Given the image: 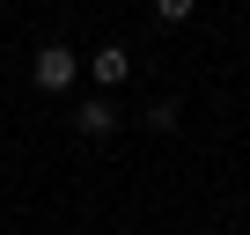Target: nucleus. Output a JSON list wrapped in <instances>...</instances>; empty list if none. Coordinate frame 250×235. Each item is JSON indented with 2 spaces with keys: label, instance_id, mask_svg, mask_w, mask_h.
I'll use <instances>...</instances> for the list:
<instances>
[{
  "label": "nucleus",
  "instance_id": "nucleus-2",
  "mask_svg": "<svg viewBox=\"0 0 250 235\" xmlns=\"http://www.w3.org/2000/svg\"><path fill=\"white\" fill-rule=\"evenodd\" d=\"M88 74H96V88H125V74H133L125 44H103V52H88Z\"/></svg>",
  "mask_w": 250,
  "mask_h": 235
},
{
  "label": "nucleus",
  "instance_id": "nucleus-1",
  "mask_svg": "<svg viewBox=\"0 0 250 235\" xmlns=\"http://www.w3.org/2000/svg\"><path fill=\"white\" fill-rule=\"evenodd\" d=\"M74 74H81V59H74L66 44H37V59H30V81H37L44 96H66V88H74Z\"/></svg>",
  "mask_w": 250,
  "mask_h": 235
},
{
  "label": "nucleus",
  "instance_id": "nucleus-4",
  "mask_svg": "<svg viewBox=\"0 0 250 235\" xmlns=\"http://www.w3.org/2000/svg\"><path fill=\"white\" fill-rule=\"evenodd\" d=\"M199 0H155V22H191Z\"/></svg>",
  "mask_w": 250,
  "mask_h": 235
},
{
  "label": "nucleus",
  "instance_id": "nucleus-3",
  "mask_svg": "<svg viewBox=\"0 0 250 235\" xmlns=\"http://www.w3.org/2000/svg\"><path fill=\"white\" fill-rule=\"evenodd\" d=\"M74 125H81V133H88V140H103V133H110V125H118V110H110V103H103V96H88V103H81V110H74Z\"/></svg>",
  "mask_w": 250,
  "mask_h": 235
},
{
  "label": "nucleus",
  "instance_id": "nucleus-5",
  "mask_svg": "<svg viewBox=\"0 0 250 235\" xmlns=\"http://www.w3.org/2000/svg\"><path fill=\"white\" fill-rule=\"evenodd\" d=\"M147 125H155V133H177V125H184V110H177V103H155V110H147Z\"/></svg>",
  "mask_w": 250,
  "mask_h": 235
}]
</instances>
